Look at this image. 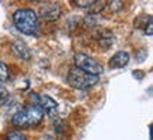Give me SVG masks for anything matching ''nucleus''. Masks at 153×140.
I'll list each match as a JSON object with an SVG mask.
<instances>
[{"instance_id": "obj_5", "label": "nucleus", "mask_w": 153, "mask_h": 140, "mask_svg": "<svg viewBox=\"0 0 153 140\" xmlns=\"http://www.w3.org/2000/svg\"><path fill=\"white\" fill-rule=\"evenodd\" d=\"M38 16L45 21H54L61 16V7L57 3H45L38 10Z\"/></svg>"}, {"instance_id": "obj_7", "label": "nucleus", "mask_w": 153, "mask_h": 140, "mask_svg": "<svg viewBox=\"0 0 153 140\" xmlns=\"http://www.w3.org/2000/svg\"><path fill=\"white\" fill-rule=\"evenodd\" d=\"M129 62V54L126 51H119L109 59V67L111 68H123L125 65Z\"/></svg>"}, {"instance_id": "obj_1", "label": "nucleus", "mask_w": 153, "mask_h": 140, "mask_svg": "<svg viewBox=\"0 0 153 140\" xmlns=\"http://www.w3.org/2000/svg\"><path fill=\"white\" fill-rule=\"evenodd\" d=\"M44 119V112L43 109L38 105H28L24 109H22L20 112H17L13 119L11 123L16 127L20 129H27V127H34L43 122Z\"/></svg>"}, {"instance_id": "obj_2", "label": "nucleus", "mask_w": 153, "mask_h": 140, "mask_svg": "<svg viewBox=\"0 0 153 140\" xmlns=\"http://www.w3.org/2000/svg\"><path fill=\"white\" fill-rule=\"evenodd\" d=\"M13 23L20 33L33 36L38 31V17L33 9H19L13 14Z\"/></svg>"}, {"instance_id": "obj_3", "label": "nucleus", "mask_w": 153, "mask_h": 140, "mask_svg": "<svg viewBox=\"0 0 153 140\" xmlns=\"http://www.w3.org/2000/svg\"><path fill=\"white\" fill-rule=\"evenodd\" d=\"M67 81L68 84L75 88V89H89L92 88L97 82H98V76L91 75V74H87L85 71L79 70L78 67H71V70L68 71V76H67Z\"/></svg>"}, {"instance_id": "obj_12", "label": "nucleus", "mask_w": 153, "mask_h": 140, "mask_svg": "<svg viewBox=\"0 0 153 140\" xmlns=\"http://www.w3.org/2000/svg\"><path fill=\"white\" fill-rule=\"evenodd\" d=\"M9 98V91L6 89L4 86H1L0 85V103L1 102H4L6 99Z\"/></svg>"}, {"instance_id": "obj_8", "label": "nucleus", "mask_w": 153, "mask_h": 140, "mask_svg": "<svg viewBox=\"0 0 153 140\" xmlns=\"http://www.w3.org/2000/svg\"><path fill=\"white\" fill-rule=\"evenodd\" d=\"M13 51H14V54H16L19 58H22V59H30V57H31V53H30L28 47L23 43V41H14V44H13Z\"/></svg>"}, {"instance_id": "obj_10", "label": "nucleus", "mask_w": 153, "mask_h": 140, "mask_svg": "<svg viewBox=\"0 0 153 140\" xmlns=\"http://www.w3.org/2000/svg\"><path fill=\"white\" fill-rule=\"evenodd\" d=\"M4 140H26V136L22 132H10L6 135Z\"/></svg>"}, {"instance_id": "obj_4", "label": "nucleus", "mask_w": 153, "mask_h": 140, "mask_svg": "<svg viewBox=\"0 0 153 140\" xmlns=\"http://www.w3.org/2000/svg\"><path fill=\"white\" fill-rule=\"evenodd\" d=\"M75 67L85 71L87 74H91V75L95 76H99L102 74V65L99 64L95 58H92V57H89L87 54H82V53L75 54Z\"/></svg>"}, {"instance_id": "obj_6", "label": "nucleus", "mask_w": 153, "mask_h": 140, "mask_svg": "<svg viewBox=\"0 0 153 140\" xmlns=\"http://www.w3.org/2000/svg\"><path fill=\"white\" fill-rule=\"evenodd\" d=\"M37 99L38 106L43 109V112H45L50 116H54L57 113V103L53 98L47 96V95H41V96H37Z\"/></svg>"}, {"instance_id": "obj_11", "label": "nucleus", "mask_w": 153, "mask_h": 140, "mask_svg": "<svg viewBox=\"0 0 153 140\" xmlns=\"http://www.w3.org/2000/svg\"><path fill=\"white\" fill-rule=\"evenodd\" d=\"M74 4L76 6V7H82V9H91L94 4H95V1H92V0H89V1H74Z\"/></svg>"}, {"instance_id": "obj_9", "label": "nucleus", "mask_w": 153, "mask_h": 140, "mask_svg": "<svg viewBox=\"0 0 153 140\" xmlns=\"http://www.w3.org/2000/svg\"><path fill=\"white\" fill-rule=\"evenodd\" d=\"M9 79V68L4 62L0 61V82H6Z\"/></svg>"}]
</instances>
